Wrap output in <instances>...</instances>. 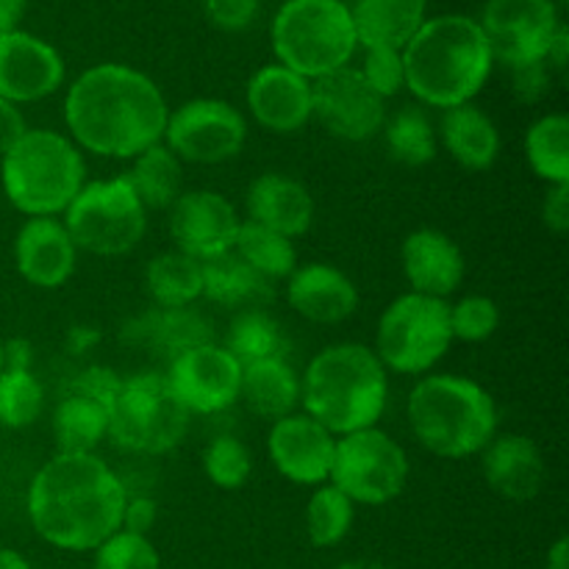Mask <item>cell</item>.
<instances>
[{"instance_id": "obj_1", "label": "cell", "mask_w": 569, "mask_h": 569, "mask_svg": "<svg viewBox=\"0 0 569 569\" xmlns=\"http://www.w3.org/2000/svg\"><path fill=\"white\" fill-rule=\"evenodd\" d=\"M167 117L161 89L128 64L89 67L64 98V122L76 148L106 159H137L164 142Z\"/></svg>"}, {"instance_id": "obj_2", "label": "cell", "mask_w": 569, "mask_h": 569, "mask_svg": "<svg viewBox=\"0 0 569 569\" xmlns=\"http://www.w3.org/2000/svg\"><path fill=\"white\" fill-rule=\"evenodd\" d=\"M126 500V483L98 453H56L33 476L28 520L53 548L87 553L120 531Z\"/></svg>"}, {"instance_id": "obj_3", "label": "cell", "mask_w": 569, "mask_h": 569, "mask_svg": "<svg viewBox=\"0 0 569 569\" xmlns=\"http://www.w3.org/2000/svg\"><path fill=\"white\" fill-rule=\"evenodd\" d=\"M495 56L472 17L442 14L422 22L403 48L406 89L431 109L472 103L489 81Z\"/></svg>"}, {"instance_id": "obj_4", "label": "cell", "mask_w": 569, "mask_h": 569, "mask_svg": "<svg viewBox=\"0 0 569 569\" xmlns=\"http://www.w3.org/2000/svg\"><path fill=\"white\" fill-rule=\"evenodd\" d=\"M389 398L387 367L376 350L339 342L320 350L300 378V403L333 437L376 428Z\"/></svg>"}, {"instance_id": "obj_5", "label": "cell", "mask_w": 569, "mask_h": 569, "mask_svg": "<svg viewBox=\"0 0 569 569\" xmlns=\"http://www.w3.org/2000/svg\"><path fill=\"white\" fill-rule=\"evenodd\" d=\"M406 411L417 442L439 459L478 456L498 433L495 398L465 376L420 378Z\"/></svg>"}, {"instance_id": "obj_6", "label": "cell", "mask_w": 569, "mask_h": 569, "mask_svg": "<svg viewBox=\"0 0 569 569\" xmlns=\"http://www.w3.org/2000/svg\"><path fill=\"white\" fill-rule=\"evenodd\" d=\"M0 181L9 203L26 217H59L87 183V164L64 133L28 128L0 156Z\"/></svg>"}, {"instance_id": "obj_7", "label": "cell", "mask_w": 569, "mask_h": 569, "mask_svg": "<svg viewBox=\"0 0 569 569\" xmlns=\"http://www.w3.org/2000/svg\"><path fill=\"white\" fill-rule=\"evenodd\" d=\"M356 48L359 39L342 0H287L272 20L278 64L306 81L348 67Z\"/></svg>"}, {"instance_id": "obj_8", "label": "cell", "mask_w": 569, "mask_h": 569, "mask_svg": "<svg viewBox=\"0 0 569 569\" xmlns=\"http://www.w3.org/2000/svg\"><path fill=\"white\" fill-rule=\"evenodd\" d=\"M192 415L172 392L161 372H139L122 378L111 403L109 439L120 450L139 456H161L176 450L189 431Z\"/></svg>"}, {"instance_id": "obj_9", "label": "cell", "mask_w": 569, "mask_h": 569, "mask_svg": "<svg viewBox=\"0 0 569 569\" xmlns=\"http://www.w3.org/2000/svg\"><path fill=\"white\" fill-rule=\"evenodd\" d=\"M453 345L450 303L442 298L406 292L383 309L376 331V356L387 372L422 376Z\"/></svg>"}, {"instance_id": "obj_10", "label": "cell", "mask_w": 569, "mask_h": 569, "mask_svg": "<svg viewBox=\"0 0 569 569\" xmlns=\"http://www.w3.org/2000/svg\"><path fill=\"white\" fill-rule=\"evenodd\" d=\"M64 228L78 250L92 256H126L148 233V209L126 176L83 183L64 211Z\"/></svg>"}, {"instance_id": "obj_11", "label": "cell", "mask_w": 569, "mask_h": 569, "mask_svg": "<svg viewBox=\"0 0 569 569\" xmlns=\"http://www.w3.org/2000/svg\"><path fill=\"white\" fill-rule=\"evenodd\" d=\"M409 481V456L398 439L381 428L337 437L328 483L337 487L350 503L383 506L398 498Z\"/></svg>"}, {"instance_id": "obj_12", "label": "cell", "mask_w": 569, "mask_h": 569, "mask_svg": "<svg viewBox=\"0 0 569 569\" xmlns=\"http://www.w3.org/2000/svg\"><path fill=\"white\" fill-rule=\"evenodd\" d=\"M248 122L228 100L194 98L170 111L164 144L189 164H222L242 153Z\"/></svg>"}, {"instance_id": "obj_13", "label": "cell", "mask_w": 569, "mask_h": 569, "mask_svg": "<svg viewBox=\"0 0 569 569\" xmlns=\"http://www.w3.org/2000/svg\"><path fill=\"white\" fill-rule=\"evenodd\" d=\"M122 378L109 367H87L61 389L53 411V437L59 453H94L109 439L111 403Z\"/></svg>"}, {"instance_id": "obj_14", "label": "cell", "mask_w": 569, "mask_h": 569, "mask_svg": "<svg viewBox=\"0 0 569 569\" xmlns=\"http://www.w3.org/2000/svg\"><path fill=\"white\" fill-rule=\"evenodd\" d=\"M478 26L495 59L515 70L548 59L561 22L553 0H487Z\"/></svg>"}, {"instance_id": "obj_15", "label": "cell", "mask_w": 569, "mask_h": 569, "mask_svg": "<svg viewBox=\"0 0 569 569\" xmlns=\"http://www.w3.org/2000/svg\"><path fill=\"white\" fill-rule=\"evenodd\" d=\"M311 120L345 142H367L387 122V100L372 92L359 70L342 67L311 81Z\"/></svg>"}, {"instance_id": "obj_16", "label": "cell", "mask_w": 569, "mask_h": 569, "mask_svg": "<svg viewBox=\"0 0 569 569\" xmlns=\"http://www.w3.org/2000/svg\"><path fill=\"white\" fill-rule=\"evenodd\" d=\"M167 381L189 415H220L239 400L242 365L222 345L209 342L172 359Z\"/></svg>"}, {"instance_id": "obj_17", "label": "cell", "mask_w": 569, "mask_h": 569, "mask_svg": "<svg viewBox=\"0 0 569 569\" xmlns=\"http://www.w3.org/2000/svg\"><path fill=\"white\" fill-rule=\"evenodd\" d=\"M167 211H170L167 228H170L176 250L181 253L206 261L211 256L233 250L242 220L226 194L211 192V189H189L178 194V200Z\"/></svg>"}, {"instance_id": "obj_18", "label": "cell", "mask_w": 569, "mask_h": 569, "mask_svg": "<svg viewBox=\"0 0 569 569\" xmlns=\"http://www.w3.org/2000/svg\"><path fill=\"white\" fill-rule=\"evenodd\" d=\"M337 437L320 422L311 420L306 411L281 417L272 422L267 437V453L276 470L287 481L300 487H322L328 483L333 465Z\"/></svg>"}, {"instance_id": "obj_19", "label": "cell", "mask_w": 569, "mask_h": 569, "mask_svg": "<svg viewBox=\"0 0 569 569\" xmlns=\"http://www.w3.org/2000/svg\"><path fill=\"white\" fill-rule=\"evenodd\" d=\"M64 83V61L42 39L26 31L0 33V98L37 103Z\"/></svg>"}, {"instance_id": "obj_20", "label": "cell", "mask_w": 569, "mask_h": 569, "mask_svg": "<svg viewBox=\"0 0 569 569\" xmlns=\"http://www.w3.org/2000/svg\"><path fill=\"white\" fill-rule=\"evenodd\" d=\"M14 264L31 287L59 289L76 272L78 248L59 217H28L14 239Z\"/></svg>"}, {"instance_id": "obj_21", "label": "cell", "mask_w": 569, "mask_h": 569, "mask_svg": "<svg viewBox=\"0 0 569 569\" xmlns=\"http://www.w3.org/2000/svg\"><path fill=\"white\" fill-rule=\"evenodd\" d=\"M244 98L253 120L272 133H295L311 120V81L281 64L261 67Z\"/></svg>"}, {"instance_id": "obj_22", "label": "cell", "mask_w": 569, "mask_h": 569, "mask_svg": "<svg viewBox=\"0 0 569 569\" xmlns=\"http://www.w3.org/2000/svg\"><path fill=\"white\" fill-rule=\"evenodd\" d=\"M287 300L303 320L317 326H339L359 309V289L339 267L326 261L298 264L287 278Z\"/></svg>"}, {"instance_id": "obj_23", "label": "cell", "mask_w": 569, "mask_h": 569, "mask_svg": "<svg viewBox=\"0 0 569 569\" xmlns=\"http://www.w3.org/2000/svg\"><path fill=\"white\" fill-rule=\"evenodd\" d=\"M481 470L492 492L515 503L537 498L548 476L542 450L522 433H495L481 450Z\"/></svg>"}, {"instance_id": "obj_24", "label": "cell", "mask_w": 569, "mask_h": 569, "mask_svg": "<svg viewBox=\"0 0 569 569\" xmlns=\"http://www.w3.org/2000/svg\"><path fill=\"white\" fill-rule=\"evenodd\" d=\"M400 264L411 292L428 298H448L465 281V256L459 244L442 231L420 228L409 233L400 248Z\"/></svg>"}, {"instance_id": "obj_25", "label": "cell", "mask_w": 569, "mask_h": 569, "mask_svg": "<svg viewBox=\"0 0 569 569\" xmlns=\"http://www.w3.org/2000/svg\"><path fill=\"white\" fill-rule=\"evenodd\" d=\"M120 337L131 348L150 350L159 359L172 361L187 350L209 345L211 326L192 306H181V309L156 306V309H148L144 315L128 320Z\"/></svg>"}, {"instance_id": "obj_26", "label": "cell", "mask_w": 569, "mask_h": 569, "mask_svg": "<svg viewBox=\"0 0 569 569\" xmlns=\"http://www.w3.org/2000/svg\"><path fill=\"white\" fill-rule=\"evenodd\" d=\"M250 222L287 239H298L309 233L315 222V198L298 178L281 172H264L256 178L244 194Z\"/></svg>"}, {"instance_id": "obj_27", "label": "cell", "mask_w": 569, "mask_h": 569, "mask_svg": "<svg viewBox=\"0 0 569 569\" xmlns=\"http://www.w3.org/2000/svg\"><path fill=\"white\" fill-rule=\"evenodd\" d=\"M439 137L450 159L459 161L465 170H492L500 156V131L487 111L476 103L448 109L439 120Z\"/></svg>"}, {"instance_id": "obj_28", "label": "cell", "mask_w": 569, "mask_h": 569, "mask_svg": "<svg viewBox=\"0 0 569 569\" xmlns=\"http://www.w3.org/2000/svg\"><path fill=\"white\" fill-rule=\"evenodd\" d=\"M428 0H356L350 9L356 39L365 48L403 50L426 22Z\"/></svg>"}, {"instance_id": "obj_29", "label": "cell", "mask_w": 569, "mask_h": 569, "mask_svg": "<svg viewBox=\"0 0 569 569\" xmlns=\"http://www.w3.org/2000/svg\"><path fill=\"white\" fill-rule=\"evenodd\" d=\"M200 270H203V298L226 309H264L276 295V287L250 270L233 250L200 261Z\"/></svg>"}, {"instance_id": "obj_30", "label": "cell", "mask_w": 569, "mask_h": 569, "mask_svg": "<svg viewBox=\"0 0 569 569\" xmlns=\"http://www.w3.org/2000/svg\"><path fill=\"white\" fill-rule=\"evenodd\" d=\"M239 400L261 420H281L300 406V376L287 359H264L242 367Z\"/></svg>"}, {"instance_id": "obj_31", "label": "cell", "mask_w": 569, "mask_h": 569, "mask_svg": "<svg viewBox=\"0 0 569 569\" xmlns=\"http://www.w3.org/2000/svg\"><path fill=\"white\" fill-rule=\"evenodd\" d=\"M126 181L148 211L170 209L183 192V161L164 142H159L133 159Z\"/></svg>"}, {"instance_id": "obj_32", "label": "cell", "mask_w": 569, "mask_h": 569, "mask_svg": "<svg viewBox=\"0 0 569 569\" xmlns=\"http://www.w3.org/2000/svg\"><path fill=\"white\" fill-rule=\"evenodd\" d=\"M144 287L156 306L164 309H181L192 306L194 300L203 298V270L200 261L192 256L172 250V253H159L150 259L144 270Z\"/></svg>"}, {"instance_id": "obj_33", "label": "cell", "mask_w": 569, "mask_h": 569, "mask_svg": "<svg viewBox=\"0 0 569 569\" xmlns=\"http://www.w3.org/2000/svg\"><path fill=\"white\" fill-rule=\"evenodd\" d=\"M233 253L270 283L289 278L298 270V250H295L292 239L281 237V233L270 231V228L256 226L250 220L239 226Z\"/></svg>"}, {"instance_id": "obj_34", "label": "cell", "mask_w": 569, "mask_h": 569, "mask_svg": "<svg viewBox=\"0 0 569 569\" xmlns=\"http://www.w3.org/2000/svg\"><path fill=\"white\" fill-rule=\"evenodd\" d=\"M222 348L239 365L248 367L264 359H283V353H287V337H283L281 326L264 309H244L233 317Z\"/></svg>"}, {"instance_id": "obj_35", "label": "cell", "mask_w": 569, "mask_h": 569, "mask_svg": "<svg viewBox=\"0 0 569 569\" xmlns=\"http://www.w3.org/2000/svg\"><path fill=\"white\" fill-rule=\"evenodd\" d=\"M526 156L531 170L548 187L569 183V120L567 114H545L526 133Z\"/></svg>"}, {"instance_id": "obj_36", "label": "cell", "mask_w": 569, "mask_h": 569, "mask_svg": "<svg viewBox=\"0 0 569 569\" xmlns=\"http://www.w3.org/2000/svg\"><path fill=\"white\" fill-rule=\"evenodd\" d=\"M389 156L406 167H422L437 156V131L420 106H403L383 122Z\"/></svg>"}, {"instance_id": "obj_37", "label": "cell", "mask_w": 569, "mask_h": 569, "mask_svg": "<svg viewBox=\"0 0 569 569\" xmlns=\"http://www.w3.org/2000/svg\"><path fill=\"white\" fill-rule=\"evenodd\" d=\"M356 506L331 483L315 489L306 509V533L315 548H337L353 528Z\"/></svg>"}, {"instance_id": "obj_38", "label": "cell", "mask_w": 569, "mask_h": 569, "mask_svg": "<svg viewBox=\"0 0 569 569\" xmlns=\"http://www.w3.org/2000/svg\"><path fill=\"white\" fill-rule=\"evenodd\" d=\"M44 409V389L31 370L0 372V428L33 426Z\"/></svg>"}, {"instance_id": "obj_39", "label": "cell", "mask_w": 569, "mask_h": 569, "mask_svg": "<svg viewBox=\"0 0 569 569\" xmlns=\"http://www.w3.org/2000/svg\"><path fill=\"white\" fill-rule=\"evenodd\" d=\"M203 472L217 489H242L253 472V456L244 448L242 439L237 437H217L211 439L203 453Z\"/></svg>"}, {"instance_id": "obj_40", "label": "cell", "mask_w": 569, "mask_h": 569, "mask_svg": "<svg viewBox=\"0 0 569 569\" xmlns=\"http://www.w3.org/2000/svg\"><path fill=\"white\" fill-rule=\"evenodd\" d=\"M500 328V309L487 295H467L450 306V331L459 342H487Z\"/></svg>"}, {"instance_id": "obj_41", "label": "cell", "mask_w": 569, "mask_h": 569, "mask_svg": "<svg viewBox=\"0 0 569 569\" xmlns=\"http://www.w3.org/2000/svg\"><path fill=\"white\" fill-rule=\"evenodd\" d=\"M92 569H161V559L148 537L120 528L114 537L94 548Z\"/></svg>"}, {"instance_id": "obj_42", "label": "cell", "mask_w": 569, "mask_h": 569, "mask_svg": "<svg viewBox=\"0 0 569 569\" xmlns=\"http://www.w3.org/2000/svg\"><path fill=\"white\" fill-rule=\"evenodd\" d=\"M359 72L365 76V81L370 83V89L378 98H395V94L406 87L403 50L367 48L365 67H361Z\"/></svg>"}, {"instance_id": "obj_43", "label": "cell", "mask_w": 569, "mask_h": 569, "mask_svg": "<svg viewBox=\"0 0 569 569\" xmlns=\"http://www.w3.org/2000/svg\"><path fill=\"white\" fill-rule=\"evenodd\" d=\"M206 17L222 31H244L259 14V0H203Z\"/></svg>"}, {"instance_id": "obj_44", "label": "cell", "mask_w": 569, "mask_h": 569, "mask_svg": "<svg viewBox=\"0 0 569 569\" xmlns=\"http://www.w3.org/2000/svg\"><path fill=\"white\" fill-rule=\"evenodd\" d=\"M515 94L522 103H539L550 92V64L533 61V64L515 67Z\"/></svg>"}, {"instance_id": "obj_45", "label": "cell", "mask_w": 569, "mask_h": 569, "mask_svg": "<svg viewBox=\"0 0 569 569\" xmlns=\"http://www.w3.org/2000/svg\"><path fill=\"white\" fill-rule=\"evenodd\" d=\"M542 222L548 231L565 237L569 231V183L548 187L542 200Z\"/></svg>"}, {"instance_id": "obj_46", "label": "cell", "mask_w": 569, "mask_h": 569, "mask_svg": "<svg viewBox=\"0 0 569 569\" xmlns=\"http://www.w3.org/2000/svg\"><path fill=\"white\" fill-rule=\"evenodd\" d=\"M156 526V503L150 498H128L126 511H122V531L148 537L150 528Z\"/></svg>"}, {"instance_id": "obj_47", "label": "cell", "mask_w": 569, "mask_h": 569, "mask_svg": "<svg viewBox=\"0 0 569 569\" xmlns=\"http://www.w3.org/2000/svg\"><path fill=\"white\" fill-rule=\"evenodd\" d=\"M26 131H28V126H26V117H22V111L17 109L14 103H9V100L0 98V156H3L6 150H9L11 144H14Z\"/></svg>"}, {"instance_id": "obj_48", "label": "cell", "mask_w": 569, "mask_h": 569, "mask_svg": "<svg viewBox=\"0 0 569 569\" xmlns=\"http://www.w3.org/2000/svg\"><path fill=\"white\" fill-rule=\"evenodd\" d=\"M28 0H0V33L17 31Z\"/></svg>"}, {"instance_id": "obj_49", "label": "cell", "mask_w": 569, "mask_h": 569, "mask_svg": "<svg viewBox=\"0 0 569 569\" xmlns=\"http://www.w3.org/2000/svg\"><path fill=\"white\" fill-rule=\"evenodd\" d=\"M548 569H569V542H567V537L556 539L553 548L548 550Z\"/></svg>"}, {"instance_id": "obj_50", "label": "cell", "mask_w": 569, "mask_h": 569, "mask_svg": "<svg viewBox=\"0 0 569 569\" xmlns=\"http://www.w3.org/2000/svg\"><path fill=\"white\" fill-rule=\"evenodd\" d=\"M0 569H33V567L28 565L26 556L0 545Z\"/></svg>"}, {"instance_id": "obj_51", "label": "cell", "mask_w": 569, "mask_h": 569, "mask_svg": "<svg viewBox=\"0 0 569 569\" xmlns=\"http://www.w3.org/2000/svg\"><path fill=\"white\" fill-rule=\"evenodd\" d=\"M333 569H392L387 565H381V561H370V559H353V561H342L339 567Z\"/></svg>"}, {"instance_id": "obj_52", "label": "cell", "mask_w": 569, "mask_h": 569, "mask_svg": "<svg viewBox=\"0 0 569 569\" xmlns=\"http://www.w3.org/2000/svg\"><path fill=\"white\" fill-rule=\"evenodd\" d=\"M0 372H3V339H0Z\"/></svg>"}]
</instances>
